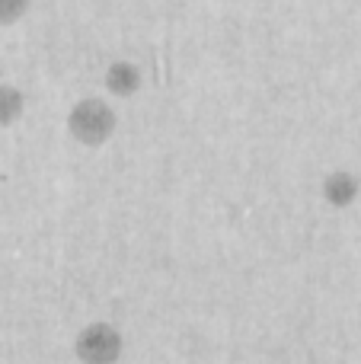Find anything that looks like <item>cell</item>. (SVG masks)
Instances as JSON below:
<instances>
[{
	"label": "cell",
	"mask_w": 361,
	"mask_h": 364,
	"mask_svg": "<svg viewBox=\"0 0 361 364\" xmlns=\"http://www.w3.org/2000/svg\"><path fill=\"white\" fill-rule=\"evenodd\" d=\"M355 195H358V182H355V176H349V173H333V176L326 179V198H330L333 205H349Z\"/></svg>",
	"instance_id": "cell-5"
},
{
	"label": "cell",
	"mask_w": 361,
	"mask_h": 364,
	"mask_svg": "<svg viewBox=\"0 0 361 364\" xmlns=\"http://www.w3.org/2000/svg\"><path fill=\"white\" fill-rule=\"evenodd\" d=\"M122 352H125V339L112 323H90L77 333L74 339V355L80 364H119Z\"/></svg>",
	"instance_id": "cell-2"
},
{
	"label": "cell",
	"mask_w": 361,
	"mask_h": 364,
	"mask_svg": "<svg viewBox=\"0 0 361 364\" xmlns=\"http://www.w3.org/2000/svg\"><path fill=\"white\" fill-rule=\"evenodd\" d=\"M141 83H144V74H141V68L134 61H112L106 68V90L112 96H119V100L134 96L141 90Z\"/></svg>",
	"instance_id": "cell-3"
},
{
	"label": "cell",
	"mask_w": 361,
	"mask_h": 364,
	"mask_svg": "<svg viewBox=\"0 0 361 364\" xmlns=\"http://www.w3.org/2000/svg\"><path fill=\"white\" fill-rule=\"evenodd\" d=\"M115 125H119V115L109 102L96 100H80L68 115V132L77 144L83 147H102L109 138L115 134Z\"/></svg>",
	"instance_id": "cell-1"
},
{
	"label": "cell",
	"mask_w": 361,
	"mask_h": 364,
	"mask_svg": "<svg viewBox=\"0 0 361 364\" xmlns=\"http://www.w3.org/2000/svg\"><path fill=\"white\" fill-rule=\"evenodd\" d=\"M32 0H0V26H13L29 13Z\"/></svg>",
	"instance_id": "cell-6"
},
{
	"label": "cell",
	"mask_w": 361,
	"mask_h": 364,
	"mask_svg": "<svg viewBox=\"0 0 361 364\" xmlns=\"http://www.w3.org/2000/svg\"><path fill=\"white\" fill-rule=\"evenodd\" d=\"M26 112V96L13 83H0V128H10L23 119Z\"/></svg>",
	"instance_id": "cell-4"
}]
</instances>
